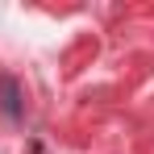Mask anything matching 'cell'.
<instances>
[{
    "mask_svg": "<svg viewBox=\"0 0 154 154\" xmlns=\"http://www.w3.org/2000/svg\"><path fill=\"white\" fill-rule=\"evenodd\" d=\"M0 112H4V121H21V83L13 75H0Z\"/></svg>",
    "mask_w": 154,
    "mask_h": 154,
    "instance_id": "obj_1",
    "label": "cell"
}]
</instances>
